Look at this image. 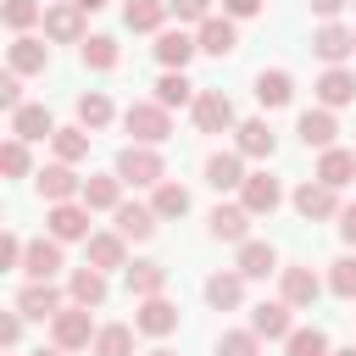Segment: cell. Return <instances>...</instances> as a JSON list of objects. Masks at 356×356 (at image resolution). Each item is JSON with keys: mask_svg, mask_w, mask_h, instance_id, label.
<instances>
[{"mask_svg": "<svg viewBox=\"0 0 356 356\" xmlns=\"http://www.w3.org/2000/svg\"><path fill=\"white\" fill-rule=\"evenodd\" d=\"M117 178L134 184V189H156V184L167 178V161H161L156 145H128V150L117 156Z\"/></svg>", "mask_w": 356, "mask_h": 356, "instance_id": "1", "label": "cell"}, {"mask_svg": "<svg viewBox=\"0 0 356 356\" xmlns=\"http://www.w3.org/2000/svg\"><path fill=\"white\" fill-rule=\"evenodd\" d=\"M122 128L134 134V145H161V139L172 134V117H167L161 100H134V106L122 111Z\"/></svg>", "mask_w": 356, "mask_h": 356, "instance_id": "2", "label": "cell"}, {"mask_svg": "<svg viewBox=\"0 0 356 356\" xmlns=\"http://www.w3.org/2000/svg\"><path fill=\"white\" fill-rule=\"evenodd\" d=\"M95 334H100V328L89 323V306H78V300L50 317V339H56L61 350H83V345H95Z\"/></svg>", "mask_w": 356, "mask_h": 356, "instance_id": "3", "label": "cell"}, {"mask_svg": "<svg viewBox=\"0 0 356 356\" xmlns=\"http://www.w3.org/2000/svg\"><path fill=\"white\" fill-rule=\"evenodd\" d=\"M189 111H195V128H200V134H228V128H239V122H234V100H228L222 89H200Z\"/></svg>", "mask_w": 356, "mask_h": 356, "instance_id": "4", "label": "cell"}, {"mask_svg": "<svg viewBox=\"0 0 356 356\" xmlns=\"http://www.w3.org/2000/svg\"><path fill=\"white\" fill-rule=\"evenodd\" d=\"M278 200H284V189H278L273 172H245V184H239V206H245L250 217H273Z\"/></svg>", "mask_w": 356, "mask_h": 356, "instance_id": "5", "label": "cell"}, {"mask_svg": "<svg viewBox=\"0 0 356 356\" xmlns=\"http://www.w3.org/2000/svg\"><path fill=\"white\" fill-rule=\"evenodd\" d=\"M339 189L334 184H323V178H306L300 189H295V211L306 217V222H328V217H339V200H334Z\"/></svg>", "mask_w": 356, "mask_h": 356, "instance_id": "6", "label": "cell"}, {"mask_svg": "<svg viewBox=\"0 0 356 356\" xmlns=\"http://www.w3.org/2000/svg\"><path fill=\"white\" fill-rule=\"evenodd\" d=\"M44 222H50V234L67 245V239H89V206L83 200H56L50 211H44Z\"/></svg>", "mask_w": 356, "mask_h": 356, "instance_id": "7", "label": "cell"}, {"mask_svg": "<svg viewBox=\"0 0 356 356\" xmlns=\"http://www.w3.org/2000/svg\"><path fill=\"white\" fill-rule=\"evenodd\" d=\"M134 328H139V334H150V339H167V334L178 328V306H172L167 295H150V300H139Z\"/></svg>", "mask_w": 356, "mask_h": 356, "instance_id": "8", "label": "cell"}, {"mask_svg": "<svg viewBox=\"0 0 356 356\" xmlns=\"http://www.w3.org/2000/svg\"><path fill=\"white\" fill-rule=\"evenodd\" d=\"M312 50H317L328 67H339L345 56H356V28H345V22H323V28L312 33Z\"/></svg>", "mask_w": 356, "mask_h": 356, "instance_id": "9", "label": "cell"}, {"mask_svg": "<svg viewBox=\"0 0 356 356\" xmlns=\"http://www.w3.org/2000/svg\"><path fill=\"white\" fill-rule=\"evenodd\" d=\"M39 195L56 206V200H78L83 195V178L72 172V161H50V167H39Z\"/></svg>", "mask_w": 356, "mask_h": 356, "instance_id": "10", "label": "cell"}, {"mask_svg": "<svg viewBox=\"0 0 356 356\" xmlns=\"http://www.w3.org/2000/svg\"><path fill=\"white\" fill-rule=\"evenodd\" d=\"M44 39L56 44H83V11L67 0V6H44Z\"/></svg>", "mask_w": 356, "mask_h": 356, "instance_id": "11", "label": "cell"}, {"mask_svg": "<svg viewBox=\"0 0 356 356\" xmlns=\"http://www.w3.org/2000/svg\"><path fill=\"white\" fill-rule=\"evenodd\" d=\"M61 306H67V300H61V289H56L50 278H33V284L17 295V312H22V317H39V323H44V317H56Z\"/></svg>", "mask_w": 356, "mask_h": 356, "instance_id": "12", "label": "cell"}, {"mask_svg": "<svg viewBox=\"0 0 356 356\" xmlns=\"http://www.w3.org/2000/svg\"><path fill=\"white\" fill-rule=\"evenodd\" d=\"M195 39H200L206 56H234V50H239V28H234V17H206V22L195 28Z\"/></svg>", "mask_w": 356, "mask_h": 356, "instance_id": "13", "label": "cell"}, {"mask_svg": "<svg viewBox=\"0 0 356 356\" xmlns=\"http://www.w3.org/2000/svg\"><path fill=\"white\" fill-rule=\"evenodd\" d=\"M195 50H200V39L184 33V28H161V33H156V61H161V67H178V72H184Z\"/></svg>", "mask_w": 356, "mask_h": 356, "instance_id": "14", "label": "cell"}, {"mask_svg": "<svg viewBox=\"0 0 356 356\" xmlns=\"http://www.w3.org/2000/svg\"><path fill=\"white\" fill-rule=\"evenodd\" d=\"M295 134H300V145H306V150H328V145H334V134H339V122H334V111H328V106H312V111H300V128H295Z\"/></svg>", "mask_w": 356, "mask_h": 356, "instance_id": "15", "label": "cell"}, {"mask_svg": "<svg viewBox=\"0 0 356 356\" xmlns=\"http://www.w3.org/2000/svg\"><path fill=\"white\" fill-rule=\"evenodd\" d=\"M78 200H83L89 211H117V206H122V178H117V172H89Z\"/></svg>", "mask_w": 356, "mask_h": 356, "instance_id": "16", "label": "cell"}, {"mask_svg": "<svg viewBox=\"0 0 356 356\" xmlns=\"http://www.w3.org/2000/svg\"><path fill=\"white\" fill-rule=\"evenodd\" d=\"M22 273H28V278H56V273H61V239H56V234H50V239H28Z\"/></svg>", "mask_w": 356, "mask_h": 356, "instance_id": "17", "label": "cell"}, {"mask_svg": "<svg viewBox=\"0 0 356 356\" xmlns=\"http://www.w3.org/2000/svg\"><path fill=\"white\" fill-rule=\"evenodd\" d=\"M289 312H295V306H289L284 295H278V300H261V306L250 312V328H256L261 339H289V334H295V328H289Z\"/></svg>", "mask_w": 356, "mask_h": 356, "instance_id": "18", "label": "cell"}, {"mask_svg": "<svg viewBox=\"0 0 356 356\" xmlns=\"http://www.w3.org/2000/svg\"><path fill=\"white\" fill-rule=\"evenodd\" d=\"M6 61H11V72H44L50 67V44L33 39V33H17L11 50H6Z\"/></svg>", "mask_w": 356, "mask_h": 356, "instance_id": "19", "label": "cell"}, {"mask_svg": "<svg viewBox=\"0 0 356 356\" xmlns=\"http://www.w3.org/2000/svg\"><path fill=\"white\" fill-rule=\"evenodd\" d=\"M350 100H356V72H345V67H328V72L317 78V106L339 111V106H350Z\"/></svg>", "mask_w": 356, "mask_h": 356, "instance_id": "20", "label": "cell"}, {"mask_svg": "<svg viewBox=\"0 0 356 356\" xmlns=\"http://www.w3.org/2000/svg\"><path fill=\"white\" fill-rule=\"evenodd\" d=\"M206 184L222 195V189H239L245 184V156L239 150H217V156H206Z\"/></svg>", "mask_w": 356, "mask_h": 356, "instance_id": "21", "label": "cell"}, {"mask_svg": "<svg viewBox=\"0 0 356 356\" xmlns=\"http://www.w3.org/2000/svg\"><path fill=\"white\" fill-rule=\"evenodd\" d=\"M111 217H117V234H122V239H150V234H156V222H161V217H156V206H139V200H122Z\"/></svg>", "mask_w": 356, "mask_h": 356, "instance_id": "22", "label": "cell"}, {"mask_svg": "<svg viewBox=\"0 0 356 356\" xmlns=\"http://www.w3.org/2000/svg\"><path fill=\"white\" fill-rule=\"evenodd\" d=\"M206 228H211V239L245 245V239H250V211H245V206H217V211L206 217Z\"/></svg>", "mask_w": 356, "mask_h": 356, "instance_id": "23", "label": "cell"}, {"mask_svg": "<svg viewBox=\"0 0 356 356\" xmlns=\"http://www.w3.org/2000/svg\"><path fill=\"white\" fill-rule=\"evenodd\" d=\"M278 273H284V300H289V306H312V300L323 295V278H317L306 261H295V267H278Z\"/></svg>", "mask_w": 356, "mask_h": 356, "instance_id": "24", "label": "cell"}, {"mask_svg": "<svg viewBox=\"0 0 356 356\" xmlns=\"http://www.w3.org/2000/svg\"><path fill=\"white\" fill-rule=\"evenodd\" d=\"M67 295H72L78 306H100V300H106V273H100L95 261L72 267V278H67Z\"/></svg>", "mask_w": 356, "mask_h": 356, "instance_id": "25", "label": "cell"}, {"mask_svg": "<svg viewBox=\"0 0 356 356\" xmlns=\"http://www.w3.org/2000/svg\"><path fill=\"white\" fill-rule=\"evenodd\" d=\"M11 134L17 139H56V117L44 106H17L11 111Z\"/></svg>", "mask_w": 356, "mask_h": 356, "instance_id": "26", "label": "cell"}, {"mask_svg": "<svg viewBox=\"0 0 356 356\" xmlns=\"http://www.w3.org/2000/svg\"><path fill=\"white\" fill-rule=\"evenodd\" d=\"M273 145H278V139H273V128H267L261 117H250V122L234 128V150H239V156H256V161H261V156H273Z\"/></svg>", "mask_w": 356, "mask_h": 356, "instance_id": "27", "label": "cell"}, {"mask_svg": "<svg viewBox=\"0 0 356 356\" xmlns=\"http://www.w3.org/2000/svg\"><path fill=\"white\" fill-rule=\"evenodd\" d=\"M245 278H267V273H278V250L267 245V239H245L239 245V261H234Z\"/></svg>", "mask_w": 356, "mask_h": 356, "instance_id": "28", "label": "cell"}, {"mask_svg": "<svg viewBox=\"0 0 356 356\" xmlns=\"http://www.w3.org/2000/svg\"><path fill=\"white\" fill-rule=\"evenodd\" d=\"M206 300L217 306V312H234L239 300H245V273L234 267V273H211L206 278Z\"/></svg>", "mask_w": 356, "mask_h": 356, "instance_id": "29", "label": "cell"}, {"mask_svg": "<svg viewBox=\"0 0 356 356\" xmlns=\"http://www.w3.org/2000/svg\"><path fill=\"white\" fill-rule=\"evenodd\" d=\"M167 0H128L122 6V22L134 28V33H161V22H167Z\"/></svg>", "mask_w": 356, "mask_h": 356, "instance_id": "30", "label": "cell"}, {"mask_svg": "<svg viewBox=\"0 0 356 356\" xmlns=\"http://www.w3.org/2000/svg\"><path fill=\"white\" fill-rule=\"evenodd\" d=\"M256 100L273 111V106H289L295 100V78L284 72V67H273V72H256Z\"/></svg>", "mask_w": 356, "mask_h": 356, "instance_id": "31", "label": "cell"}, {"mask_svg": "<svg viewBox=\"0 0 356 356\" xmlns=\"http://www.w3.org/2000/svg\"><path fill=\"white\" fill-rule=\"evenodd\" d=\"M89 261H95L100 273L128 267V239H122V234H89Z\"/></svg>", "mask_w": 356, "mask_h": 356, "instance_id": "32", "label": "cell"}, {"mask_svg": "<svg viewBox=\"0 0 356 356\" xmlns=\"http://www.w3.org/2000/svg\"><path fill=\"white\" fill-rule=\"evenodd\" d=\"M167 289V267L161 261H134L128 267V295L134 300H150V295H161Z\"/></svg>", "mask_w": 356, "mask_h": 356, "instance_id": "33", "label": "cell"}, {"mask_svg": "<svg viewBox=\"0 0 356 356\" xmlns=\"http://www.w3.org/2000/svg\"><path fill=\"white\" fill-rule=\"evenodd\" d=\"M317 178H323V184H334V189H345V184L356 178V150L328 145V150H323V161H317Z\"/></svg>", "mask_w": 356, "mask_h": 356, "instance_id": "34", "label": "cell"}, {"mask_svg": "<svg viewBox=\"0 0 356 356\" xmlns=\"http://www.w3.org/2000/svg\"><path fill=\"white\" fill-rule=\"evenodd\" d=\"M195 95H200V89H195V83H189L178 67H167V72L156 78V100H161L167 111H172V106H195Z\"/></svg>", "mask_w": 356, "mask_h": 356, "instance_id": "35", "label": "cell"}, {"mask_svg": "<svg viewBox=\"0 0 356 356\" xmlns=\"http://www.w3.org/2000/svg\"><path fill=\"white\" fill-rule=\"evenodd\" d=\"M78 56H83V67H95V72H111V67H117V39H111V33H89V39L78 44Z\"/></svg>", "mask_w": 356, "mask_h": 356, "instance_id": "36", "label": "cell"}, {"mask_svg": "<svg viewBox=\"0 0 356 356\" xmlns=\"http://www.w3.org/2000/svg\"><path fill=\"white\" fill-rule=\"evenodd\" d=\"M50 145H56V161H83V156H89V128H83V122H78V128H56Z\"/></svg>", "mask_w": 356, "mask_h": 356, "instance_id": "37", "label": "cell"}, {"mask_svg": "<svg viewBox=\"0 0 356 356\" xmlns=\"http://www.w3.org/2000/svg\"><path fill=\"white\" fill-rule=\"evenodd\" d=\"M150 206H156V217H184V211H189V189H184V184H172V178H161Z\"/></svg>", "mask_w": 356, "mask_h": 356, "instance_id": "38", "label": "cell"}, {"mask_svg": "<svg viewBox=\"0 0 356 356\" xmlns=\"http://www.w3.org/2000/svg\"><path fill=\"white\" fill-rule=\"evenodd\" d=\"M95 356H134V328H122V323L100 328L95 334Z\"/></svg>", "mask_w": 356, "mask_h": 356, "instance_id": "39", "label": "cell"}, {"mask_svg": "<svg viewBox=\"0 0 356 356\" xmlns=\"http://www.w3.org/2000/svg\"><path fill=\"white\" fill-rule=\"evenodd\" d=\"M78 122H83V128H106V122H111V100H106L100 89L78 95Z\"/></svg>", "mask_w": 356, "mask_h": 356, "instance_id": "40", "label": "cell"}, {"mask_svg": "<svg viewBox=\"0 0 356 356\" xmlns=\"http://www.w3.org/2000/svg\"><path fill=\"white\" fill-rule=\"evenodd\" d=\"M0 17H6V28H17V33H28L39 17H44V6L39 0H6L0 6Z\"/></svg>", "mask_w": 356, "mask_h": 356, "instance_id": "41", "label": "cell"}, {"mask_svg": "<svg viewBox=\"0 0 356 356\" xmlns=\"http://www.w3.org/2000/svg\"><path fill=\"white\" fill-rule=\"evenodd\" d=\"M284 350H289V356H328V334H323V328H295V334L284 339Z\"/></svg>", "mask_w": 356, "mask_h": 356, "instance_id": "42", "label": "cell"}, {"mask_svg": "<svg viewBox=\"0 0 356 356\" xmlns=\"http://www.w3.org/2000/svg\"><path fill=\"white\" fill-rule=\"evenodd\" d=\"M217 356H261V334L256 328H234L217 339Z\"/></svg>", "mask_w": 356, "mask_h": 356, "instance_id": "43", "label": "cell"}, {"mask_svg": "<svg viewBox=\"0 0 356 356\" xmlns=\"http://www.w3.org/2000/svg\"><path fill=\"white\" fill-rule=\"evenodd\" d=\"M328 289H334L339 300H356V256H339V261L328 267Z\"/></svg>", "mask_w": 356, "mask_h": 356, "instance_id": "44", "label": "cell"}, {"mask_svg": "<svg viewBox=\"0 0 356 356\" xmlns=\"http://www.w3.org/2000/svg\"><path fill=\"white\" fill-rule=\"evenodd\" d=\"M0 172H11V178H22V172H28V139H17V134H11V139L0 145Z\"/></svg>", "mask_w": 356, "mask_h": 356, "instance_id": "45", "label": "cell"}, {"mask_svg": "<svg viewBox=\"0 0 356 356\" xmlns=\"http://www.w3.org/2000/svg\"><path fill=\"white\" fill-rule=\"evenodd\" d=\"M167 6H172V17H178V22H195V28L211 17V0H167Z\"/></svg>", "mask_w": 356, "mask_h": 356, "instance_id": "46", "label": "cell"}, {"mask_svg": "<svg viewBox=\"0 0 356 356\" xmlns=\"http://www.w3.org/2000/svg\"><path fill=\"white\" fill-rule=\"evenodd\" d=\"M0 106H6V111L22 106V72H6V78H0Z\"/></svg>", "mask_w": 356, "mask_h": 356, "instance_id": "47", "label": "cell"}, {"mask_svg": "<svg viewBox=\"0 0 356 356\" xmlns=\"http://www.w3.org/2000/svg\"><path fill=\"white\" fill-rule=\"evenodd\" d=\"M17 339H22V312H6V317H0V345L17 350Z\"/></svg>", "mask_w": 356, "mask_h": 356, "instance_id": "48", "label": "cell"}, {"mask_svg": "<svg viewBox=\"0 0 356 356\" xmlns=\"http://www.w3.org/2000/svg\"><path fill=\"white\" fill-rule=\"evenodd\" d=\"M22 250H28V245H22L17 234H6V239H0V267H22Z\"/></svg>", "mask_w": 356, "mask_h": 356, "instance_id": "49", "label": "cell"}, {"mask_svg": "<svg viewBox=\"0 0 356 356\" xmlns=\"http://www.w3.org/2000/svg\"><path fill=\"white\" fill-rule=\"evenodd\" d=\"M256 11H261V0H222V17H234V22H245Z\"/></svg>", "mask_w": 356, "mask_h": 356, "instance_id": "50", "label": "cell"}, {"mask_svg": "<svg viewBox=\"0 0 356 356\" xmlns=\"http://www.w3.org/2000/svg\"><path fill=\"white\" fill-rule=\"evenodd\" d=\"M339 239L356 250V206H339Z\"/></svg>", "mask_w": 356, "mask_h": 356, "instance_id": "51", "label": "cell"}, {"mask_svg": "<svg viewBox=\"0 0 356 356\" xmlns=\"http://www.w3.org/2000/svg\"><path fill=\"white\" fill-rule=\"evenodd\" d=\"M345 6H350V0H312V11H317V17H323V22H334V17H339V11H345Z\"/></svg>", "mask_w": 356, "mask_h": 356, "instance_id": "52", "label": "cell"}, {"mask_svg": "<svg viewBox=\"0 0 356 356\" xmlns=\"http://www.w3.org/2000/svg\"><path fill=\"white\" fill-rule=\"evenodd\" d=\"M72 6H78V11H100L106 0H72Z\"/></svg>", "mask_w": 356, "mask_h": 356, "instance_id": "53", "label": "cell"}, {"mask_svg": "<svg viewBox=\"0 0 356 356\" xmlns=\"http://www.w3.org/2000/svg\"><path fill=\"white\" fill-rule=\"evenodd\" d=\"M33 356H67V350H61V345H50V350H33Z\"/></svg>", "mask_w": 356, "mask_h": 356, "instance_id": "54", "label": "cell"}, {"mask_svg": "<svg viewBox=\"0 0 356 356\" xmlns=\"http://www.w3.org/2000/svg\"><path fill=\"white\" fill-rule=\"evenodd\" d=\"M328 356H356V345H345V350H328Z\"/></svg>", "mask_w": 356, "mask_h": 356, "instance_id": "55", "label": "cell"}, {"mask_svg": "<svg viewBox=\"0 0 356 356\" xmlns=\"http://www.w3.org/2000/svg\"><path fill=\"white\" fill-rule=\"evenodd\" d=\"M145 356H172V350H167V345H156V350H145Z\"/></svg>", "mask_w": 356, "mask_h": 356, "instance_id": "56", "label": "cell"}, {"mask_svg": "<svg viewBox=\"0 0 356 356\" xmlns=\"http://www.w3.org/2000/svg\"><path fill=\"white\" fill-rule=\"evenodd\" d=\"M350 6H356V0H350Z\"/></svg>", "mask_w": 356, "mask_h": 356, "instance_id": "57", "label": "cell"}]
</instances>
